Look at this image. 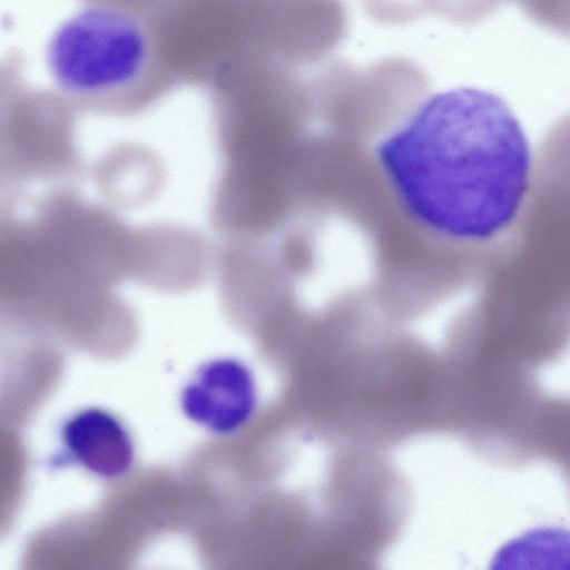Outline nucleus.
Masks as SVG:
<instances>
[{
	"label": "nucleus",
	"instance_id": "6",
	"mask_svg": "<svg viewBox=\"0 0 570 570\" xmlns=\"http://www.w3.org/2000/svg\"><path fill=\"white\" fill-rule=\"evenodd\" d=\"M541 2H544V3H550V4H570V0H539Z\"/></svg>",
	"mask_w": 570,
	"mask_h": 570
},
{
	"label": "nucleus",
	"instance_id": "5",
	"mask_svg": "<svg viewBox=\"0 0 570 570\" xmlns=\"http://www.w3.org/2000/svg\"><path fill=\"white\" fill-rule=\"evenodd\" d=\"M454 11L476 20H483L502 3L510 0H442Z\"/></svg>",
	"mask_w": 570,
	"mask_h": 570
},
{
	"label": "nucleus",
	"instance_id": "3",
	"mask_svg": "<svg viewBox=\"0 0 570 570\" xmlns=\"http://www.w3.org/2000/svg\"><path fill=\"white\" fill-rule=\"evenodd\" d=\"M184 415L218 436L239 433L256 417L261 395L253 368L224 356L202 364L180 392Z\"/></svg>",
	"mask_w": 570,
	"mask_h": 570
},
{
	"label": "nucleus",
	"instance_id": "4",
	"mask_svg": "<svg viewBox=\"0 0 570 570\" xmlns=\"http://www.w3.org/2000/svg\"><path fill=\"white\" fill-rule=\"evenodd\" d=\"M62 462L77 465L98 478L112 480L129 472L135 444L125 424L112 413L87 407L71 414L61 425Z\"/></svg>",
	"mask_w": 570,
	"mask_h": 570
},
{
	"label": "nucleus",
	"instance_id": "2",
	"mask_svg": "<svg viewBox=\"0 0 570 570\" xmlns=\"http://www.w3.org/2000/svg\"><path fill=\"white\" fill-rule=\"evenodd\" d=\"M46 66L56 89L81 102L128 98L158 69L155 36L134 11L92 3L66 19L50 37Z\"/></svg>",
	"mask_w": 570,
	"mask_h": 570
},
{
	"label": "nucleus",
	"instance_id": "1",
	"mask_svg": "<svg viewBox=\"0 0 570 570\" xmlns=\"http://www.w3.org/2000/svg\"><path fill=\"white\" fill-rule=\"evenodd\" d=\"M376 153L409 216L454 240L501 235L530 190L532 149L522 125L501 97L478 88L426 98Z\"/></svg>",
	"mask_w": 570,
	"mask_h": 570
}]
</instances>
